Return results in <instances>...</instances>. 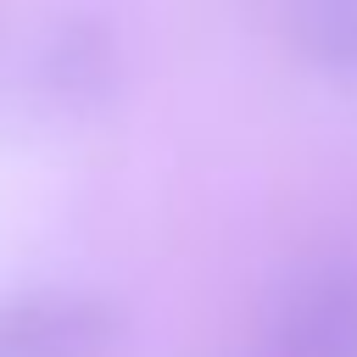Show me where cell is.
Listing matches in <instances>:
<instances>
[{"instance_id":"1","label":"cell","mask_w":357,"mask_h":357,"mask_svg":"<svg viewBox=\"0 0 357 357\" xmlns=\"http://www.w3.org/2000/svg\"><path fill=\"white\" fill-rule=\"evenodd\" d=\"M123 329V307L100 290L0 296V357H112Z\"/></svg>"},{"instance_id":"3","label":"cell","mask_w":357,"mask_h":357,"mask_svg":"<svg viewBox=\"0 0 357 357\" xmlns=\"http://www.w3.org/2000/svg\"><path fill=\"white\" fill-rule=\"evenodd\" d=\"M262 357H357V273L301 284L279 307Z\"/></svg>"},{"instance_id":"2","label":"cell","mask_w":357,"mask_h":357,"mask_svg":"<svg viewBox=\"0 0 357 357\" xmlns=\"http://www.w3.org/2000/svg\"><path fill=\"white\" fill-rule=\"evenodd\" d=\"M123 50L100 17H67L39 45V89L61 112H95L117 95Z\"/></svg>"},{"instance_id":"4","label":"cell","mask_w":357,"mask_h":357,"mask_svg":"<svg viewBox=\"0 0 357 357\" xmlns=\"http://www.w3.org/2000/svg\"><path fill=\"white\" fill-rule=\"evenodd\" d=\"M284 28L301 61L357 84V0H284Z\"/></svg>"}]
</instances>
